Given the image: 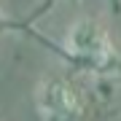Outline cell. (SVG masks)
<instances>
[{"instance_id": "cell-1", "label": "cell", "mask_w": 121, "mask_h": 121, "mask_svg": "<svg viewBox=\"0 0 121 121\" xmlns=\"http://www.w3.org/2000/svg\"><path fill=\"white\" fill-rule=\"evenodd\" d=\"M65 46L78 62L91 65V67H102L105 62L113 59L110 35L97 19H81V22H75L67 30Z\"/></svg>"}, {"instance_id": "cell-2", "label": "cell", "mask_w": 121, "mask_h": 121, "mask_svg": "<svg viewBox=\"0 0 121 121\" xmlns=\"http://www.w3.org/2000/svg\"><path fill=\"white\" fill-rule=\"evenodd\" d=\"M38 108L51 121H75L81 116V97L67 78H43L38 86Z\"/></svg>"}, {"instance_id": "cell-3", "label": "cell", "mask_w": 121, "mask_h": 121, "mask_svg": "<svg viewBox=\"0 0 121 121\" xmlns=\"http://www.w3.org/2000/svg\"><path fill=\"white\" fill-rule=\"evenodd\" d=\"M0 19H3V13H0Z\"/></svg>"}]
</instances>
